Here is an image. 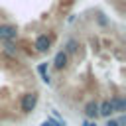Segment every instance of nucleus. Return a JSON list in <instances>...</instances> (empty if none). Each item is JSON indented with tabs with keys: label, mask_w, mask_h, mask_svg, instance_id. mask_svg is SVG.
I'll list each match as a JSON object with an SVG mask.
<instances>
[{
	"label": "nucleus",
	"mask_w": 126,
	"mask_h": 126,
	"mask_svg": "<svg viewBox=\"0 0 126 126\" xmlns=\"http://www.w3.org/2000/svg\"><path fill=\"white\" fill-rule=\"evenodd\" d=\"M4 53H6L8 57H16V55H18V49H16L10 41H4Z\"/></svg>",
	"instance_id": "obj_8"
},
{
	"label": "nucleus",
	"mask_w": 126,
	"mask_h": 126,
	"mask_svg": "<svg viewBox=\"0 0 126 126\" xmlns=\"http://www.w3.org/2000/svg\"><path fill=\"white\" fill-rule=\"evenodd\" d=\"M85 114H87V118L94 120V118L98 116V102H96V100H89V102L85 104Z\"/></svg>",
	"instance_id": "obj_5"
},
{
	"label": "nucleus",
	"mask_w": 126,
	"mask_h": 126,
	"mask_svg": "<svg viewBox=\"0 0 126 126\" xmlns=\"http://www.w3.org/2000/svg\"><path fill=\"white\" fill-rule=\"evenodd\" d=\"M33 45H35V49H37L39 53H47L49 47H51V37H49L47 33H39V35L35 37Z\"/></svg>",
	"instance_id": "obj_3"
},
{
	"label": "nucleus",
	"mask_w": 126,
	"mask_h": 126,
	"mask_svg": "<svg viewBox=\"0 0 126 126\" xmlns=\"http://www.w3.org/2000/svg\"><path fill=\"white\" fill-rule=\"evenodd\" d=\"M18 37V30L12 24H0V41H12Z\"/></svg>",
	"instance_id": "obj_2"
},
{
	"label": "nucleus",
	"mask_w": 126,
	"mask_h": 126,
	"mask_svg": "<svg viewBox=\"0 0 126 126\" xmlns=\"http://www.w3.org/2000/svg\"><path fill=\"white\" fill-rule=\"evenodd\" d=\"M83 126H96V122H94V120H85Z\"/></svg>",
	"instance_id": "obj_14"
},
{
	"label": "nucleus",
	"mask_w": 126,
	"mask_h": 126,
	"mask_svg": "<svg viewBox=\"0 0 126 126\" xmlns=\"http://www.w3.org/2000/svg\"><path fill=\"white\" fill-rule=\"evenodd\" d=\"M110 100H112L114 112H120V114H124V112H126V98H124V96H112Z\"/></svg>",
	"instance_id": "obj_7"
},
{
	"label": "nucleus",
	"mask_w": 126,
	"mask_h": 126,
	"mask_svg": "<svg viewBox=\"0 0 126 126\" xmlns=\"http://www.w3.org/2000/svg\"><path fill=\"white\" fill-rule=\"evenodd\" d=\"M37 93H26L24 96H22V102H20V106H22V112H26V114H30L33 108H35V104H37Z\"/></svg>",
	"instance_id": "obj_1"
},
{
	"label": "nucleus",
	"mask_w": 126,
	"mask_h": 126,
	"mask_svg": "<svg viewBox=\"0 0 126 126\" xmlns=\"http://www.w3.org/2000/svg\"><path fill=\"white\" fill-rule=\"evenodd\" d=\"M37 73H39V75L47 73V63H39V65H37Z\"/></svg>",
	"instance_id": "obj_10"
},
{
	"label": "nucleus",
	"mask_w": 126,
	"mask_h": 126,
	"mask_svg": "<svg viewBox=\"0 0 126 126\" xmlns=\"http://www.w3.org/2000/svg\"><path fill=\"white\" fill-rule=\"evenodd\" d=\"M114 112V106H112V100H104L98 104V116L102 118H110V114Z\"/></svg>",
	"instance_id": "obj_6"
},
{
	"label": "nucleus",
	"mask_w": 126,
	"mask_h": 126,
	"mask_svg": "<svg viewBox=\"0 0 126 126\" xmlns=\"http://www.w3.org/2000/svg\"><path fill=\"white\" fill-rule=\"evenodd\" d=\"M41 81H43V83H47V85L51 83V79H49V75H47V73H43V75H41Z\"/></svg>",
	"instance_id": "obj_12"
},
{
	"label": "nucleus",
	"mask_w": 126,
	"mask_h": 126,
	"mask_svg": "<svg viewBox=\"0 0 126 126\" xmlns=\"http://www.w3.org/2000/svg\"><path fill=\"white\" fill-rule=\"evenodd\" d=\"M65 47H67V51H65V53H77L79 43H77V39H69V41L65 43Z\"/></svg>",
	"instance_id": "obj_9"
},
{
	"label": "nucleus",
	"mask_w": 126,
	"mask_h": 126,
	"mask_svg": "<svg viewBox=\"0 0 126 126\" xmlns=\"http://www.w3.org/2000/svg\"><path fill=\"white\" fill-rule=\"evenodd\" d=\"M98 24H100V26H106V24H108V22H106V18H104L102 14H98Z\"/></svg>",
	"instance_id": "obj_11"
},
{
	"label": "nucleus",
	"mask_w": 126,
	"mask_h": 126,
	"mask_svg": "<svg viewBox=\"0 0 126 126\" xmlns=\"http://www.w3.org/2000/svg\"><path fill=\"white\" fill-rule=\"evenodd\" d=\"M104 126H118V122H116V120H112V118H108Z\"/></svg>",
	"instance_id": "obj_13"
},
{
	"label": "nucleus",
	"mask_w": 126,
	"mask_h": 126,
	"mask_svg": "<svg viewBox=\"0 0 126 126\" xmlns=\"http://www.w3.org/2000/svg\"><path fill=\"white\" fill-rule=\"evenodd\" d=\"M67 59H69V57H67V53H65L63 49H61V51H57V53H55V57H53V67H55V69H59V71H61V69H65V67H67Z\"/></svg>",
	"instance_id": "obj_4"
}]
</instances>
